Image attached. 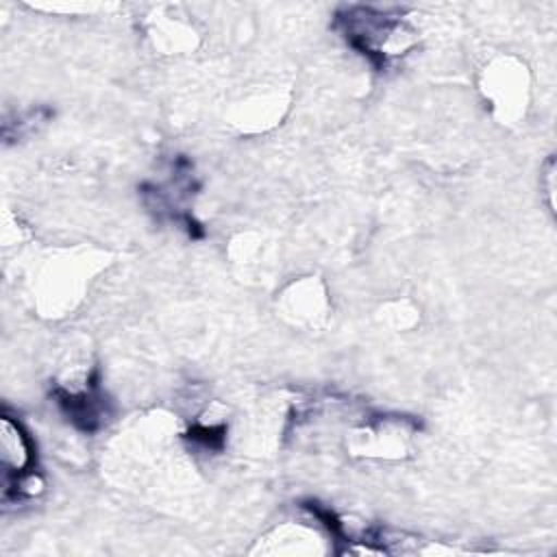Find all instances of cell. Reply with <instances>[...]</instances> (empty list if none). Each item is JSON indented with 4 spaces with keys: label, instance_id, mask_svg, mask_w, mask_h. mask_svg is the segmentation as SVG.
<instances>
[{
    "label": "cell",
    "instance_id": "obj_1",
    "mask_svg": "<svg viewBox=\"0 0 557 557\" xmlns=\"http://www.w3.org/2000/svg\"><path fill=\"white\" fill-rule=\"evenodd\" d=\"M333 26L344 41L379 72H383L392 59L407 54L416 41L413 28L403 20V11L398 9L350 4L335 11Z\"/></svg>",
    "mask_w": 557,
    "mask_h": 557
},
{
    "label": "cell",
    "instance_id": "obj_2",
    "mask_svg": "<svg viewBox=\"0 0 557 557\" xmlns=\"http://www.w3.org/2000/svg\"><path fill=\"white\" fill-rule=\"evenodd\" d=\"M0 457H2V498L20 500L24 496H35L44 483L37 476V444L30 431L20 418L11 416L7 409L0 416Z\"/></svg>",
    "mask_w": 557,
    "mask_h": 557
},
{
    "label": "cell",
    "instance_id": "obj_3",
    "mask_svg": "<svg viewBox=\"0 0 557 557\" xmlns=\"http://www.w3.org/2000/svg\"><path fill=\"white\" fill-rule=\"evenodd\" d=\"M50 396L54 398L57 407L67 418V422H72L74 429L87 435L100 431L111 413L109 400L100 389L98 368L91 370L83 389H67L63 385H54L50 389Z\"/></svg>",
    "mask_w": 557,
    "mask_h": 557
},
{
    "label": "cell",
    "instance_id": "obj_4",
    "mask_svg": "<svg viewBox=\"0 0 557 557\" xmlns=\"http://www.w3.org/2000/svg\"><path fill=\"white\" fill-rule=\"evenodd\" d=\"M52 117V111L48 107H35L30 111H26L24 115H15V122L11 120H4V126H2V137L4 141H15L17 137H24L26 133H30L37 124L46 122Z\"/></svg>",
    "mask_w": 557,
    "mask_h": 557
},
{
    "label": "cell",
    "instance_id": "obj_5",
    "mask_svg": "<svg viewBox=\"0 0 557 557\" xmlns=\"http://www.w3.org/2000/svg\"><path fill=\"white\" fill-rule=\"evenodd\" d=\"M187 440H191L196 446H202L207 450H222L226 442V424H191L185 433Z\"/></svg>",
    "mask_w": 557,
    "mask_h": 557
}]
</instances>
